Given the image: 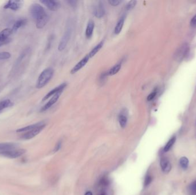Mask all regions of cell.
I'll list each match as a JSON object with an SVG mask.
<instances>
[{
    "label": "cell",
    "mask_w": 196,
    "mask_h": 195,
    "mask_svg": "<svg viewBox=\"0 0 196 195\" xmlns=\"http://www.w3.org/2000/svg\"><path fill=\"white\" fill-rule=\"evenodd\" d=\"M30 13L32 17L36 20V25L38 29H42L48 22V15L43 7L38 3L33 4L30 6Z\"/></svg>",
    "instance_id": "obj_1"
},
{
    "label": "cell",
    "mask_w": 196,
    "mask_h": 195,
    "mask_svg": "<svg viewBox=\"0 0 196 195\" xmlns=\"http://www.w3.org/2000/svg\"><path fill=\"white\" fill-rule=\"evenodd\" d=\"M53 73L54 70L51 68H48L44 69L38 78L36 87L38 89H40L45 87L52 78Z\"/></svg>",
    "instance_id": "obj_2"
},
{
    "label": "cell",
    "mask_w": 196,
    "mask_h": 195,
    "mask_svg": "<svg viewBox=\"0 0 196 195\" xmlns=\"http://www.w3.org/2000/svg\"><path fill=\"white\" fill-rule=\"evenodd\" d=\"M26 152L24 149H13L11 150H8L5 151L0 152V155L10 158H16L22 155H23Z\"/></svg>",
    "instance_id": "obj_3"
},
{
    "label": "cell",
    "mask_w": 196,
    "mask_h": 195,
    "mask_svg": "<svg viewBox=\"0 0 196 195\" xmlns=\"http://www.w3.org/2000/svg\"><path fill=\"white\" fill-rule=\"evenodd\" d=\"M45 124H44L43 125H41L34 130L25 132L21 136V138L24 139V140H29V139H31L35 137L36 136H37L38 134H39L42 131V130L45 128Z\"/></svg>",
    "instance_id": "obj_4"
},
{
    "label": "cell",
    "mask_w": 196,
    "mask_h": 195,
    "mask_svg": "<svg viewBox=\"0 0 196 195\" xmlns=\"http://www.w3.org/2000/svg\"><path fill=\"white\" fill-rule=\"evenodd\" d=\"M12 33V29L9 28H6L0 32V47L10 42V39L9 36Z\"/></svg>",
    "instance_id": "obj_5"
},
{
    "label": "cell",
    "mask_w": 196,
    "mask_h": 195,
    "mask_svg": "<svg viewBox=\"0 0 196 195\" xmlns=\"http://www.w3.org/2000/svg\"><path fill=\"white\" fill-rule=\"evenodd\" d=\"M23 2L22 1H17V0H13V1H9L3 6V8L5 9H9L12 10L17 11L19 10L21 8Z\"/></svg>",
    "instance_id": "obj_6"
},
{
    "label": "cell",
    "mask_w": 196,
    "mask_h": 195,
    "mask_svg": "<svg viewBox=\"0 0 196 195\" xmlns=\"http://www.w3.org/2000/svg\"><path fill=\"white\" fill-rule=\"evenodd\" d=\"M105 14V10L103 3L101 1L97 2V3L93 9V14L98 19H100L104 16Z\"/></svg>",
    "instance_id": "obj_7"
},
{
    "label": "cell",
    "mask_w": 196,
    "mask_h": 195,
    "mask_svg": "<svg viewBox=\"0 0 196 195\" xmlns=\"http://www.w3.org/2000/svg\"><path fill=\"white\" fill-rule=\"evenodd\" d=\"M40 2L45 5L50 10L56 11L60 6V4L58 1L54 0H43Z\"/></svg>",
    "instance_id": "obj_8"
},
{
    "label": "cell",
    "mask_w": 196,
    "mask_h": 195,
    "mask_svg": "<svg viewBox=\"0 0 196 195\" xmlns=\"http://www.w3.org/2000/svg\"><path fill=\"white\" fill-rule=\"evenodd\" d=\"M188 50H189L188 45L187 44L182 45L177 50L175 54V59L178 61L182 60L184 58V57L186 56Z\"/></svg>",
    "instance_id": "obj_9"
},
{
    "label": "cell",
    "mask_w": 196,
    "mask_h": 195,
    "mask_svg": "<svg viewBox=\"0 0 196 195\" xmlns=\"http://www.w3.org/2000/svg\"><path fill=\"white\" fill-rule=\"evenodd\" d=\"M62 93V92H59V93H56L54 96H53L52 97V98L49 100V101L42 108L41 110H40V112H45L46 110H48V109L50 108L52 105H53L59 100Z\"/></svg>",
    "instance_id": "obj_10"
},
{
    "label": "cell",
    "mask_w": 196,
    "mask_h": 195,
    "mask_svg": "<svg viewBox=\"0 0 196 195\" xmlns=\"http://www.w3.org/2000/svg\"><path fill=\"white\" fill-rule=\"evenodd\" d=\"M89 57L87 54L84 57H83L79 63H77V64L75 65L71 70V74H75L77 73L78 71H79L82 68H83L85 65L87 64V63L88 62L89 60Z\"/></svg>",
    "instance_id": "obj_11"
},
{
    "label": "cell",
    "mask_w": 196,
    "mask_h": 195,
    "mask_svg": "<svg viewBox=\"0 0 196 195\" xmlns=\"http://www.w3.org/2000/svg\"><path fill=\"white\" fill-rule=\"evenodd\" d=\"M71 30L69 29H68L66 32H65V34H64L63 37H62L60 43L59 45V47H58V49L59 51H62L66 47L67 43H68V41L70 39V36H71Z\"/></svg>",
    "instance_id": "obj_12"
},
{
    "label": "cell",
    "mask_w": 196,
    "mask_h": 195,
    "mask_svg": "<svg viewBox=\"0 0 196 195\" xmlns=\"http://www.w3.org/2000/svg\"><path fill=\"white\" fill-rule=\"evenodd\" d=\"M66 86V84L65 83H63L62 84L60 85L58 87H56L55 89H53V90H51L49 93H48L43 99V101H45L47 99H48L49 98H50L51 97H52L53 96H54L55 94H56V93L60 92H63V90H64V89L65 88Z\"/></svg>",
    "instance_id": "obj_13"
},
{
    "label": "cell",
    "mask_w": 196,
    "mask_h": 195,
    "mask_svg": "<svg viewBox=\"0 0 196 195\" xmlns=\"http://www.w3.org/2000/svg\"><path fill=\"white\" fill-rule=\"evenodd\" d=\"M161 167L162 171L165 173H169L171 169L172 165L170 161L166 158H162L161 160Z\"/></svg>",
    "instance_id": "obj_14"
},
{
    "label": "cell",
    "mask_w": 196,
    "mask_h": 195,
    "mask_svg": "<svg viewBox=\"0 0 196 195\" xmlns=\"http://www.w3.org/2000/svg\"><path fill=\"white\" fill-rule=\"evenodd\" d=\"M44 124H45V123L44 121H40L39 123H36V124H32V125H28V126L24 127V128H20V129L16 130V132H18V133L26 132H28L29 130H34V129L37 128V127H39L41 125H43Z\"/></svg>",
    "instance_id": "obj_15"
},
{
    "label": "cell",
    "mask_w": 196,
    "mask_h": 195,
    "mask_svg": "<svg viewBox=\"0 0 196 195\" xmlns=\"http://www.w3.org/2000/svg\"><path fill=\"white\" fill-rule=\"evenodd\" d=\"M16 147H17V145L16 144H15V143H0V152L16 149Z\"/></svg>",
    "instance_id": "obj_16"
},
{
    "label": "cell",
    "mask_w": 196,
    "mask_h": 195,
    "mask_svg": "<svg viewBox=\"0 0 196 195\" xmlns=\"http://www.w3.org/2000/svg\"><path fill=\"white\" fill-rule=\"evenodd\" d=\"M94 27H95L94 22L92 20L89 21L86 30V36L87 39H90L92 37L94 30Z\"/></svg>",
    "instance_id": "obj_17"
},
{
    "label": "cell",
    "mask_w": 196,
    "mask_h": 195,
    "mask_svg": "<svg viewBox=\"0 0 196 195\" xmlns=\"http://www.w3.org/2000/svg\"><path fill=\"white\" fill-rule=\"evenodd\" d=\"M26 23V20L25 19H20L14 23L12 28L11 29L12 32L13 33L16 32L21 26H23L24 25H25Z\"/></svg>",
    "instance_id": "obj_18"
},
{
    "label": "cell",
    "mask_w": 196,
    "mask_h": 195,
    "mask_svg": "<svg viewBox=\"0 0 196 195\" xmlns=\"http://www.w3.org/2000/svg\"><path fill=\"white\" fill-rule=\"evenodd\" d=\"M103 41H101L100 43H98V45H96L91 50V52L89 53V54H88V56H89V59L95 56V55L101 49V48L103 47Z\"/></svg>",
    "instance_id": "obj_19"
},
{
    "label": "cell",
    "mask_w": 196,
    "mask_h": 195,
    "mask_svg": "<svg viewBox=\"0 0 196 195\" xmlns=\"http://www.w3.org/2000/svg\"><path fill=\"white\" fill-rule=\"evenodd\" d=\"M127 122V117L125 112H122L119 116V123L122 128L126 127Z\"/></svg>",
    "instance_id": "obj_20"
},
{
    "label": "cell",
    "mask_w": 196,
    "mask_h": 195,
    "mask_svg": "<svg viewBox=\"0 0 196 195\" xmlns=\"http://www.w3.org/2000/svg\"><path fill=\"white\" fill-rule=\"evenodd\" d=\"M124 22H125V17H123L119 20V21L118 22L117 24L115 26L114 29V33L115 34H118L121 32L123 29Z\"/></svg>",
    "instance_id": "obj_21"
},
{
    "label": "cell",
    "mask_w": 196,
    "mask_h": 195,
    "mask_svg": "<svg viewBox=\"0 0 196 195\" xmlns=\"http://www.w3.org/2000/svg\"><path fill=\"white\" fill-rule=\"evenodd\" d=\"M121 68V64H117L109 69L108 72H107V76H113L119 72Z\"/></svg>",
    "instance_id": "obj_22"
},
{
    "label": "cell",
    "mask_w": 196,
    "mask_h": 195,
    "mask_svg": "<svg viewBox=\"0 0 196 195\" xmlns=\"http://www.w3.org/2000/svg\"><path fill=\"white\" fill-rule=\"evenodd\" d=\"M12 104H13L12 101L9 99L1 101L0 102V112L2 111L3 109L9 108V107L12 106Z\"/></svg>",
    "instance_id": "obj_23"
},
{
    "label": "cell",
    "mask_w": 196,
    "mask_h": 195,
    "mask_svg": "<svg viewBox=\"0 0 196 195\" xmlns=\"http://www.w3.org/2000/svg\"><path fill=\"white\" fill-rule=\"evenodd\" d=\"M175 140H176V138H175V136L173 137L172 138H171L169 140V141L168 142V143L166 144V146L164 148V151L165 152H168L171 149V148L173 147V145H174V144L175 143Z\"/></svg>",
    "instance_id": "obj_24"
},
{
    "label": "cell",
    "mask_w": 196,
    "mask_h": 195,
    "mask_svg": "<svg viewBox=\"0 0 196 195\" xmlns=\"http://www.w3.org/2000/svg\"><path fill=\"white\" fill-rule=\"evenodd\" d=\"M179 164L182 168L184 169L187 168L188 167V164H189L188 159L185 157H181L179 160Z\"/></svg>",
    "instance_id": "obj_25"
},
{
    "label": "cell",
    "mask_w": 196,
    "mask_h": 195,
    "mask_svg": "<svg viewBox=\"0 0 196 195\" xmlns=\"http://www.w3.org/2000/svg\"><path fill=\"white\" fill-rule=\"evenodd\" d=\"M11 57V54L8 52H0V60H6L10 59Z\"/></svg>",
    "instance_id": "obj_26"
},
{
    "label": "cell",
    "mask_w": 196,
    "mask_h": 195,
    "mask_svg": "<svg viewBox=\"0 0 196 195\" xmlns=\"http://www.w3.org/2000/svg\"><path fill=\"white\" fill-rule=\"evenodd\" d=\"M136 3V1H131L127 4V5L126 6V10H130L131 9H133L135 6Z\"/></svg>",
    "instance_id": "obj_27"
},
{
    "label": "cell",
    "mask_w": 196,
    "mask_h": 195,
    "mask_svg": "<svg viewBox=\"0 0 196 195\" xmlns=\"http://www.w3.org/2000/svg\"><path fill=\"white\" fill-rule=\"evenodd\" d=\"M190 191L192 195H196V180L190 186Z\"/></svg>",
    "instance_id": "obj_28"
},
{
    "label": "cell",
    "mask_w": 196,
    "mask_h": 195,
    "mask_svg": "<svg viewBox=\"0 0 196 195\" xmlns=\"http://www.w3.org/2000/svg\"><path fill=\"white\" fill-rule=\"evenodd\" d=\"M157 94V90L155 89V90H154L152 92V93L148 96L147 100H148V101H152V100L155 97Z\"/></svg>",
    "instance_id": "obj_29"
},
{
    "label": "cell",
    "mask_w": 196,
    "mask_h": 195,
    "mask_svg": "<svg viewBox=\"0 0 196 195\" xmlns=\"http://www.w3.org/2000/svg\"><path fill=\"white\" fill-rule=\"evenodd\" d=\"M122 2L121 1H119V0H109V3L112 6H116L119 5Z\"/></svg>",
    "instance_id": "obj_30"
},
{
    "label": "cell",
    "mask_w": 196,
    "mask_h": 195,
    "mask_svg": "<svg viewBox=\"0 0 196 195\" xmlns=\"http://www.w3.org/2000/svg\"><path fill=\"white\" fill-rule=\"evenodd\" d=\"M152 181V177H151L150 176H147L146 177L145 179V183H144L145 185V186L149 185L151 183Z\"/></svg>",
    "instance_id": "obj_31"
},
{
    "label": "cell",
    "mask_w": 196,
    "mask_h": 195,
    "mask_svg": "<svg viewBox=\"0 0 196 195\" xmlns=\"http://www.w3.org/2000/svg\"><path fill=\"white\" fill-rule=\"evenodd\" d=\"M190 25L192 27L196 26V14L193 16V17L192 19L190 21Z\"/></svg>",
    "instance_id": "obj_32"
},
{
    "label": "cell",
    "mask_w": 196,
    "mask_h": 195,
    "mask_svg": "<svg viewBox=\"0 0 196 195\" xmlns=\"http://www.w3.org/2000/svg\"><path fill=\"white\" fill-rule=\"evenodd\" d=\"M67 3H68V4L72 6V7H75L76 5V3H77V1H66Z\"/></svg>",
    "instance_id": "obj_33"
},
{
    "label": "cell",
    "mask_w": 196,
    "mask_h": 195,
    "mask_svg": "<svg viewBox=\"0 0 196 195\" xmlns=\"http://www.w3.org/2000/svg\"><path fill=\"white\" fill-rule=\"evenodd\" d=\"M61 144H62V143H61L60 142H59V143L56 144V147H55V150H54V151H55V152H57V151L60 150V147H61Z\"/></svg>",
    "instance_id": "obj_34"
},
{
    "label": "cell",
    "mask_w": 196,
    "mask_h": 195,
    "mask_svg": "<svg viewBox=\"0 0 196 195\" xmlns=\"http://www.w3.org/2000/svg\"><path fill=\"white\" fill-rule=\"evenodd\" d=\"M85 195H92V192H90V191H88V192H87L86 193Z\"/></svg>",
    "instance_id": "obj_35"
},
{
    "label": "cell",
    "mask_w": 196,
    "mask_h": 195,
    "mask_svg": "<svg viewBox=\"0 0 196 195\" xmlns=\"http://www.w3.org/2000/svg\"><path fill=\"white\" fill-rule=\"evenodd\" d=\"M100 195H106L105 194H101Z\"/></svg>",
    "instance_id": "obj_36"
}]
</instances>
